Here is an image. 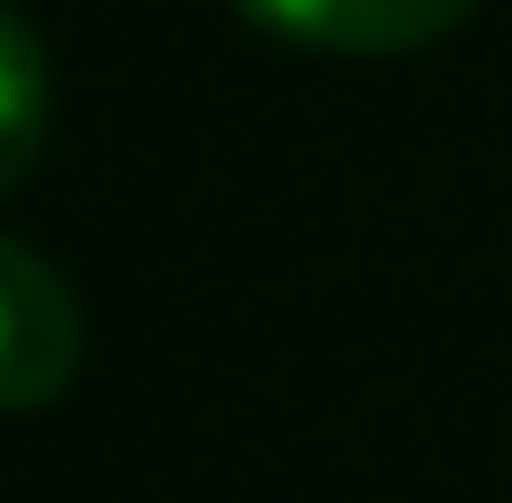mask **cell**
Here are the masks:
<instances>
[{"label": "cell", "mask_w": 512, "mask_h": 503, "mask_svg": "<svg viewBox=\"0 0 512 503\" xmlns=\"http://www.w3.org/2000/svg\"><path fill=\"white\" fill-rule=\"evenodd\" d=\"M243 9L324 54H423L450 27H468L477 0H243Z\"/></svg>", "instance_id": "cell-2"}, {"label": "cell", "mask_w": 512, "mask_h": 503, "mask_svg": "<svg viewBox=\"0 0 512 503\" xmlns=\"http://www.w3.org/2000/svg\"><path fill=\"white\" fill-rule=\"evenodd\" d=\"M0 99H9V126H0V180H27L36 144H45V54H36V27L9 9L0 18Z\"/></svg>", "instance_id": "cell-3"}, {"label": "cell", "mask_w": 512, "mask_h": 503, "mask_svg": "<svg viewBox=\"0 0 512 503\" xmlns=\"http://www.w3.org/2000/svg\"><path fill=\"white\" fill-rule=\"evenodd\" d=\"M81 369V306L72 288L27 252V243H0V405L9 414H36L72 387Z\"/></svg>", "instance_id": "cell-1"}]
</instances>
